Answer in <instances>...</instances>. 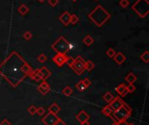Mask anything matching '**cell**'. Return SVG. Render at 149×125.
<instances>
[{
	"instance_id": "7a4b0ae2",
	"label": "cell",
	"mask_w": 149,
	"mask_h": 125,
	"mask_svg": "<svg viewBox=\"0 0 149 125\" xmlns=\"http://www.w3.org/2000/svg\"><path fill=\"white\" fill-rule=\"evenodd\" d=\"M88 18L96 26L101 27L111 18V14L99 5L88 14Z\"/></svg>"
},
{
	"instance_id": "9c48e42d",
	"label": "cell",
	"mask_w": 149,
	"mask_h": 125,
	"mask_svg": "<svg viewBox=\"0 0 149 125\" xmlns=\"http://www.w3.org/2000/svg\"><path fill=\"white\" fill-rule=\"evenodd\" d=\"M124 104H125V102H124L119 97H115V98H113V100L110 102L109 106H110V108L113 110V111L114 112V111L118 110L119 108H121V107L124 105Z\"/></svg>"
},
{
	"instance_id": "ab89813d",
	"label": "cell",
	"mask_w": 149,
	"mask_h": 125,
	"mask_svg": "<svg viewBox=\"0 0 149 125\" xmlns=\"http://www.w3.org/2000/svg\"><path fill=\"white\" fill-rule=\"evenodd\" d=\"M55 125H67V124H66L65 122H64V121H62V120L60 119V120H59L56 124H55Z\"/></svg>"
},
{
	"instance_id": "f6af8a7d",
	"label": "cell",
	"mask_w": 149,
	"mask_h": 125,
	"mask_svg": "<svg viewBox=\"0 0 149 125\" xmlns=\"http://www.w3.org/2000/svg\"><path fill=\"white\" fill-rule=\"evenodd\" d=\"M128 125H134V123H130V124H128Z\"/></svg>"
},
{
	"instance_id": "bcb514c9",
	"label": "cell",
	"mask_w": 149,
	"mask_h": 125,
	"mask_svg": "<svg viewBox=\"0 0 149 125\" xmlns=\"http://www.w3.org/2000/svg\"><path fill=\"white\" fill-rule=\"evenodd\" d=\"M95 1H98V0H95Z\"/></svg>"
},
{
	"instance_id": "4dcf8cb0",
	"label": "cell",
	"mask_w": 149,
	"mask_h": 125,
	"mask_svg": "<svg viewBox=\"0 0 149 125\" xmlns=\"http://www.w3.org/2000/svg\"><path fill=\"white\" fill-rule=\"evenodd\" d=\"M23 37H24V38H25L26 40L29 41V40L32 39V32H30V31H26V32L24 33Z\"/></svg>"
},
{
	"instance_id": "836d02e7",
	"label": "cell",
	"mask_w": 149,
	"mask_h": 125,
	"mask_svg": "<svg viewBox=\"0 0 149 125\" xmlns=\"http://www.w3.org/2000/svg\"><path fill=\"white\" fill-rule=\"evenodd\" d=\"M58 0H48V4L52 6V7H55L58 4Z\"/></svg>"
},
{
	"instance_id": "e0dca14e",
	"label": "cell",
	"mask_w": 149,
	"mask_h": 125,
	"mask_svg": "<svg viewBox=\"0 0 149 125\" xmlns=\"http://www.w3.org/2000/svg\"><path fill=\"white\" fill-rule=\"evenodd\" d=\"M29 76H30L32 79H33L34 81H36V82H38V81L42 80V79H41V76H40V74H39V71H38V69L33 70L30 73Z\"/></svg>"
},
{
	"instance_id": "83f0119b",
	"label": "cell",
	"mask_w": 149,
	"mask_h": 125,
	"mask_svg": "<svg viewBox=\"0 0 149 125\" xmlns=\"http://www.w3.org/2000/svg\"><path fill=\"white\" fill-rule=\"evenodd\" d=\"M79 22V17L75 14H71L70 17V24L72 25H76Z\"/></svg>"
},
{
	"instance_id": "8d00e7d4",
	"label": "cell",
	"mask_w": 149,
	"mask_h": 125,
	"mask_svg": "<svg viewBox=\"0 0 149 125\" xmlns=\"http://www.w3.org/2000/svg\"><path fill=\"white\" fill-rule=\"evenodd\" d=\"M36 113H38V115H39V116H43L45 114V109L42 108V107H39V108L37 109Z\"/></svg>"
},
{
	"instance_id": "74e56055",
	"label": "cell",
	"mask_w": 149,
	"mask_h": 125,
	"mask_svg": "<svg viewBox=\"0 0 149 125\" xmlns=\"http://www.w3.org/2000/svg\"><path fill=\"white\" fill-rule=\"evenodd\" d=\"M0 125H11V123L7 119H5V120H3L1 122H0Z\"/></svg>"
},
{
	"instance_id": "484cf974",
	"label": "cell",
	"mask_w": 149,
	"mask_h": 125,
	"mask_svg": "<svg viewBox=\"0 0 149 125\" xmlns=\"http://www.w3.org/2000/svg\"><path fill=\"white\" fill-rule=\"evenodd\" d=\"M38 61L40 62V64H44V62H46L47 61V56L44 53L39 54L38 57Z\"/></svg>"
},
{
	"instance_id": "4fadbf2b",
	"label": "cell",
	"mask_w": 149,
	"mask_h": 125,
	"mask_svg": "<svg viewBox=\"0 0 149 125\" xmlns=\"http://www.w3.org/2000/svg\"><path fill=\"white\" fill-rule=\"evenodd\" d=\"M90 118V116L85 111V110H81L77 116H76V119L81 123L83 122H86V121H88Z\"/></svg>"
},
{
	"instance_id": "e575fe53",
	"label": "cell",
	"mask_w": 149,
	"mask_h": 125,
	"mask_svg": "<svg viewBox=\"0 0 149 125\" xmlns=\"http://www.w3.org/2000/svg\"><path fill=\"white\" fill-rule=\"evenodd\" d=\"M73 60H74V58H72V57H67L66 64H67L69 65V67H71L72 64V62H73Z\"/></svg>"
},
{
	"instance_id": "4316f807",
	"label": "cell",
	"mask_w": 149,
	"mask_h": 125,
	"mask_svg": "<svg viewBox=\"0 0 149 125\" xmlns=\"http://www.w3.org/2000/svg\"><path fill=\"white\" fill-rule=\"evenodd\" d=\"M72 92H73L72 89L71 87H69V86H66L65 89H64V90H62V93H63L64 95H65V96H71V95L72 94Z\"/></svg>"
},
{
	"instance_id": "60d3db41",
	"label": "cell",
	"mask_w": 149,
	"mask_h": 125,
	"mask_svg": "<svg viewBox=\"0 0 149 125\" xmlns=\"http://www.w3.org/2000/svg\"><path fill=\"white\" fill-rule=\"evenodd\" d=\"M81 125H90V122L88 121H86V122H81Z\"/></svg>"
},
{
	"instance_id": "9a60e30c",
	"label": "cell",
	"mask_w": 149,
	"mask_h": 125,
	"mask_svg": "<svg viewBox=\"0 0 149 125\" xmlns=\"http://www.w3.org/2000/svg\"><path fill=\"white\" fill-rule=\"evenodd\" d=\"M115 90L117 91V93L119 95H120L121 96H126V94L128 93L127 91V89H126V86L124 84V83H121V84L118 85L116 88H115Z\"/></svg>"
},
{
	"instance_id": "3957f363",
	"label": "cell",
	"mask_w": 149,
	"mask_h": 125,
	"mask_svg": "<svg viewBox=\"0 0 149 125\" xmlns=\"http://www.w3.org/2000/svg\"><path fill=\"white\" fill-rule=\"evenodd\" d=\"M71 44L64 37H58L52 45V49H53L57 53L61 54H66V52L71 50Z\"/></svg>"
},
{
	"instance_id": "603a6c76",
	"label": "cell",
	"mask_w": 149,
	"mask_h": 125,
	"mask_svg": "<svg viewBox=\"0 0 149 125\" xmlns=\"http://www.w3.org/2000/svg\"><path fill=\"white\" fill-rule=\"evenodd\" d=\"M76 88H77V90H78L79 91H80V92H83V91H85V90H87V87H86V85L84 84V82H83L82 80H80L79 82H78L76 83Z\"/></svg>"
},
{
	"instance_id": "d6a6232c",
	"label": "cell",
	"mask_w": 149,
	"mask_h": 125,
	"mask_svg": "<svg viewBox=\"0 0 149 125\" xmlns=\"http://www.w3.org/2000/svg\"><path fill=\"white\" fill-rule=\"evenodd\" d=\"M126 89H127V91H128V93H134L136 90V87L134 84H129L128 86L126 87Z\"/></svg>"
},
{
	"instance_id": "8992f818",
	"label": "cell",
	"mask_w": 149,
	"mask_h": 125,
	"mask_svg": "<svg viewBox=\"0 0 149 125\" xmlns=\"http://www.w3.org/2000/svg\"><path fill=\"white\" fill-rule=\"evenodd\" d=\"M85 64H86V61H85L80 56H78L76 58H74L73 62L71 66V68L74 70V72L78 75H81L85 70Z\"/></svg>"
},
{
	"instance_id": "5b68a950",
	"label": "cell",
	"mask_w": 149,
	"mask_h": 125,
	"mask_svg": "<svg viewBox=\"0 0 149 125\" xmlns=\"http://www.w3.org/2000/svg\"><path fill=\"white\" fill-rule=\"evenodd\" d=\"M131 109L130 107H128L126 105V104H124V105L119 108L118 110L114 111L113 114V120L116 119L118 122H120V121H125L126 120L127 118L129 117V116L131 115Z\"/></svg>"
},
{
	"instance_id": "f1b7e54d",
	"label": "cell",
	"mask_w": 149,
	"mask_h": 125,
	"mask_svg": "<svg viewBox=\"0 0 149 125\" xmlns=\"http://www.w3.org/2000/svg\"><path fill=\"white\" fill-rule=\"evenodd\" d=\"M119 5L122 8L126 9V7H128V5H130V2L128 1V0H119Z\"/></svg>"
},
{
	"instance_id": "1f68e13d",
	"label": "cell",
	"mask_w": 149,
	"mask_h": 125,
	"mask_svg": "<svg viewBox=\"0 0 149 125\" xmlns=\"http://www.w3.org/2000/svg\"><path fill=\"white\" fill-rule=\"evenodd\" d=\"M28 112H29V114H31L32 116H33V115H35L36 112H37V108H36L34 105H32L31 107H29Z\"/></svg>"
},
{
	"instance_id": "277c9868",
	"label": "cell",
	"mask_w": 149,
	"mask_h": 125,
	"mask_svg": "<svg viewBox=\"0 0 149 125\" xmlns=\"http://www.w3.org/2000/svg\"><path fill=\"white\" fill-rule=\"evenodd\" d=\"M132 10L140 17H146L149 12L148 0H137L132 5Z\"/></svg>"
},
{
	"instance_id": "f35d334b",
	"label": "cell",
	"mask_w": 149,
	"mask_h": 125,
	"mask_svg": "<svg viewBox=\"0 0 149 125\" xmlns=\"http://www.w3.org/2000/svg\"><path fill=\"white\" fill-rule=\"evenodd\" d=\"M117 125H128V123L126 122V121H120V122H117Z\"/></svg>"
},
{
	"instance_id": "2e32d148",
	"label": "cell",
	"mask_w": 149,
	"mask_h": 125,
	"mask_svg": "<svg viewBox=\"0 0 149 125\" xmlns=\"http://www.w3.org/2000/svg\"><path fill=\"white\" fill-rule=\"evenodd\" d=\"M48 110H49L50 113H52V114H54V115H58V114L59 113V111H60V107L58 106V103L53 102V103L52 104V105L49 107Z\"/></svg>"
},
{
	"instance_id": "ac0fdd59",
	"label": "cell",
	"mask_w": 149,
	"mask_h": 125,
	"mask_svg": "<svg viewBox=\"0 0 149 125\" xmlns=\"http://www.w3.org/2000/svg\"><path fill=\"white\" fill-rule=\"evenodd\" d=\"M125 80L129 83V84H133L134 82H135L137 81V76L133 73V72H130L128 75H127L126 77H125Z\"/></svg>"
},
{
	"instance_id": "5bb4252c",
	"label": "cell",
	"mask_w": 149,
	"mask_h": 125,
	"mask_svg": "<svg viewBox=\"0 0 149 125\" xmlns=\"http://www.w3.org/2000/svg\"><path fill=\"white\" fill-rule=\"evenodd\" d=\"M113 58L114 62H116L117 64H122L123 62L126 61V56L123 53H121V52H117Z\"/></svg>"
},
{
	"instance_id": "f546056e",
	"label": "cell",
	"mask_w": 149,
	"mask_h": 125,
	"mask_svg": "<svg viewBox=\"0 0 149 125\" xmlns=\"http://www.w3.org/2000/svg\"><path fill=\"white\" fill-rule=\"evenodd\" d=\"M105 54L107 55L109 57H111V58H113V57H114V55L116 54V52H115V51L113 49V48H109L107 51H106V52H105Z\"/></svg>"
},
{
	"instance_id": "44dd1931",
	"label": "cell",
	"mask_w": 149,
	"mask_h": 125,
	"mask_svg": "<svg viewBox=\"0 0 149 125\" xmlns=\"http://www.w3.org/2000/svg\"><path fill=\"white\" fill-rule=\"evenodd\" d=\"M93 42H94V39L90 35H87V37H85V38L83 39V43L87 46H91L93 44Z\"/></svg>"
},
{
	"instance_id": "8fae6325",
	"label": "cell",
	"mask_w": 149,
	"mask_h": 125,
	"mask_svg": "<svg viewBox=\"0 0 149 125\" xmlns=\"http://www.w3.org/2000/svg\"><path fill=\"white\" fill-rule=\"evenodd\" d=\"M38 71H39V74H40V76H41V79L43 81H46L47 78H49L52 75L51 71L49 70V69L46 67V66H42L40 69H38Z\"/></svg>"
},
{
	"instance_id": "7bdbcfd3",
	"label": "cell",
	"mask_w": 149,
	"mask_h": 125,
	"mask_svg": "<svg viewBox=\"0 0 149 125\" xmlns=\"http://www.w3.org/2000/svg\"><path fill=\"white\" fill-rule=\"evenodd\" d=\"M71 1H72V2H77L78 0H71Z\"/></svg>"
},
{
	"instance_id": "6da1fadb",
	"label": "cell",
	"mask_w": 149,
	"mask_h": 125,
	"mask_svg": "<svg viewBox=\"0 0 149 125\" xmlns=\"http://www.w3.org/2000/svg\"><path fill=\"white\" fill-rule=\"evenodd\" d=\"M32 70L27 62L16 51H12L0 64V75L13 87L17 86Z\"/></svg>"
},
{
	"instance_id": "cb8c5ba5",
	"label": "cell",
	"mask_w": 149,
	"mask_h": 125,
	"mask_svg": "<svg viewBox=\"0 0 149 125\" xmlns=\"http://www.w3.org/2000/svg\"><path fill=\"white\" fill-rule=\"evenodd\" d=\"M140 58L144 62H146V64H148V62H149V52H148V51H144V52L140 56Z\"/></svg>"
},
{
	"instance_id": "d4e9b609",
	"label": "cell",
	"mask_w": 149,
	"mask_h": 125,
	"mask_svg": "<svg viewBox=\"0 0 149 125\" xmlns=\"http://www.w3.org/2000/svg\"><path fill=\"white\" fill-rule=\"evenodd\" d=\"M114 96L112 95V93L110 92H106L104 96H103V99L106 102H111L113 100Z\"/></svg>"
},
{
	"instance_id": "ba28073f",
	"label": "cell",
	"mask_w": 149,
	"mask_h": 125,
	"mask_svg": "<svg viewBox=\"0 0 149 125\" xmlns=\"http://www.w3.org/2000/svg\"><path fill=\"white\" fill-rule=\"evenodd\" d=\"M68 56H66V54H61V53H57V55H55L52 57V61L53 62H55V64L58 67H62L64 64H66V58Z\"/></svg>"
},
{
	"instance_id": "7c38bea8",
	"label": "cell",
	"mask_w": 149,
	"mask_h": 125,
	"mask_svg": "<svg viewBox=\"0 0 149 125\" xmlns=\"http://www.w3.org/2000/svg\"><path fill=\"white\" fill-rule=\"evenodd\" d=\"M70 17H71V14L68 11H64L60 15V17H58V19H59V21H60V22L64 25L67 26L70 24Z\"/></svg>"
},
{
	"instance_id": "d6986e66",
	"label": "cell",
	"mask_w": 149,
	"mask_h": 125,
	"mask_svg": "<svg viewBox=\"0 0 149 125\" xmlns=\"http://www.w3.org/2000/svg\"><path fill=\"white\" fill-rule=\"evenodd\" d=\"M102 112H103V114L105 115L106 116L112 117V119H113V110L110 108L109 105L105 106V107L102 109Z\"/></svg>"
},
{
	"instance_id": "b9f144b4",
	"label": "cell",
	"mask_w": 149,
	"mask_h": 125,
	"mask_svg": "<svg viewBox=\"0 0 149 125\" xmlns=\"http://www.w3.org/2000/svg\"><path fill=\"white\" fill-rule=\"evenodd\" d=\"M38 1L39 3H44V2L46 1V0H38Z\"/></svg>"
},
{
	"instance_id": "ffe728a7",
	"label": "cell",
	"mask_w": 149,
	"mask_h": 125,
	"mask_svg": "<svg viewBox=\"0 0 149 125\" xmlns=\"http://www.w3.org/2000/svg\"><path fill=\"white\" fill-rule=\"evenodd\" d=\"M17 11H18L21 15H22V16H25V15H26V14L29 12V8H28V6H27L26 5L23 4V5H21L18 7Z\"/></svg>"
},
{
	"instance_id": "52a82bcc",
	"label": "cell",
	"mask_w": 149,
	"mask_h": 125,
	"mask_svg": "<svg viewBox=\"0 0 149 125\" xmlns=\"http://www.w3.org/2000/svg\"><path fill=\"white\" fill-rule=\"evenodd\" d=\"M59 120L60 118L57 115H54L50 112L46 114L45 117L42 118V122H43V123H45V125H55Z\"/></svg>"
},
{
	"instance_id": "ee69618b",
	"label": "cell",
	"mask_w": 149,
	"mask_h": 125,
	"mask_svg": "<svg viewBox=\"0 0 149 125\" xmlns=\"http://www.w3.org/2000/svg\"><path fill=\"white\" fill-rule=\"evenodd\" d=\"M112 125H117V122H113V123Z\"/></svg>"
},
{
	"instance_id": "30bf717a",
	"label": "cell",
	"mask_w": 149,
	"mask_h": 125,
	"mask_svg": "<svg viewBox=\"0 0 149 125\" xmlns=\"http://www.w3.org/2000/svg\"><path fill=\"white\" fill-rule=\"evenodd\" d=\"M51 90V87L49 83L46 81H43L38 86V90L42 94V95H46Z\"/></svg>"
},
{
	"instance_id": "7402d4cb",
	"label": "cell",
	"mask_w": 149,
	"mask_h": 125,
	"mask_svg": "<svg viewBox=\"0 0 149 125\" xmlns=\"http://www.w3.org/2000/svg\"><path fill=\"white\" fill-rule=\"evenodd\" d=\"M94 67H95V65L93 62V61L88 60L86 62V64H85V70H87V71H92L94 69Z\"/></svg>"
},
{
	"instance_id": "d590c367",
	"label": "cell",
	"mask_w": 149,
	"mask_h": 125,
	"mask_svg": "<svg viewBox=\"0 0 149 125\" xmlns=\"http://www.w3.org/2000/svg\"><path fill=\"white\" fill-rule=\"evenodd\" d=\"M83 81V82H84V84L86 85V87L87 88V87H89L90 85H91V81H90V79L89 78H85L84 80H82Z\"/></svg>"
}]
</instances>
